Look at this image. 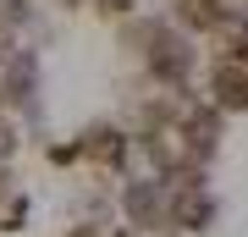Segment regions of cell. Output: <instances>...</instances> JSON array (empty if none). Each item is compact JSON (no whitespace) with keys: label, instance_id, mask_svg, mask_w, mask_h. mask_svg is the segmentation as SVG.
Returning <instances> with one entry per match:
<instances>
[{"label":"cell","instance_id":"obj_4","mask_svg":"<svg viewBox=\"0 0 248 237\" xmlns=\"http://www.w3.org/2000/svg\"><path fill=\"white\" fill-rule=\"evenodd\" d=\"M215 215H221V204H215L210 182H204V188H171V232L199 237V232L215 226Z\"/></svg>","mask_w":248,"mask_h":237},{"label":"cell","instance_id":"obj_9","mask_svg":"<svg viewBox=\"0 0 248 237\" xmlns=\"http://www.w3.org/2000/svg\"><path fill=\"white\" fill-rule=\"evenodd\" d=\"M28 11H33L28 0H0V28H22V22H28Z\"/></svg>","mask_w":248,"mask_h":237},{"label":"cell","instance_id":"obj_1","mask_svg":"<svg viewBox=\"0 0 248 237\" xmlns=\"http://www.w3.org/2000/svg\"><path fill=\"white\" fill-rule=\"evenodd\" d=\"M116 210L138 232H171V188L160 176H127L116 188Z\"/></svg>","mask_w":248,"mask_h":237},{"label":"cell","instance_id":"obj_3","mask_svg":"<svg viewBox=\"0 0 248 237\" xmlns=\"http://www.w3.org/2000/svg\"><path fill=\"white\" fill-rule=\"evenodd\" d=\"M204 94H210V105L221 111V116L248 111V61H237V55H215L210 72H204Z\"/></svg>","mask_w":248,"mask_h":237},{"label":"cell","instance_id":"obj_12","mask_svg":"<svg viewBox=\"0 0 248 237\" xmlns=\"http://www.w3.org/2000/svg\"><path fill=\"white\" fill-rule=\"evenodd\" d=\"M0 116H6V94H0Z\"/></svg>","mask_w":248,"mask_h":237},{"label":"cell","instance_id":"obj_2","mask_svg":"<svg viewBox=\"0 0 248 237\" xmlns=\"http://www.w3.org/2000/svg\"><path fill=\"white\" fill-rule=\"evenodd\" d=\"M143 66H149L155 83L187 88V78L199 72V50H193V39H187L182 28H160V39L149 44V55H143Z\"/></svg>","mask_w":248,"mask_h":237},{"label":"cell","instance_id":"obj_7","mask_svg":"<svg viewBox=\"0 0 248 237\" xmlns=\"http://www.w3.org/2000/svg\"><path fill=\"white\" fill-rule=\"evenodd\" d=\"M0 94H6V105L22 111V116L39 111V55H33V50H22L17 61L0 72Z\"/></svg>","mask_w":248,"mask_h":237},{"label":"cell","instance_id":"obj_5","mask_svg":"<svg viewBox=\"0 0 248 237\" xmlns=\"http://www.w3.org/2000/svg\"><path fill=\"white\" fill-rule=\"evenodd\" d=\"M83 160L99 171H127V160H133V132H122V127H110V122H99L83 132Z\"/></svg>","mask_w":248,"mask_h":237},{"label":"cell","instance_id":"obj_13","mask_svg":"<svg viewBox=\"0 0 248 237\" xmlns=\"http://www.w3.org/2000/svg\"><path fill=\"white\" fill-rule=\"evenodd\" d=\"M66 6H72V0H61V11H66Z\"/></svg>","mask_w":248,"mask_h":237},{"label":"cell","instance_id":"obj_6","mask_svg":"<svg viewBox=\"0 0 248 237\" xmlns=\"http://www.w3.org/2000/svg\"><path fill=\"white\" fill-rule=\"evenodd\" d=\"M177 132H182L187 149H193L204 166H210L215 149H221V111H215L210 99H199V105H187V111H182V127H177Z\"/></svg>","mask_w":248,"mask_h":237},{"label":"cell","instance_id":"obj_8","mask_svg":"<svg viewBox=\"0 0 248 237\" xmlns=\"http://www.w3.org/2000/svg\"><path fill=\"white\" fill-rule=\"evenodd\" d=\"M28 226V193L0 171V232H22Z\"/></svg>","mask_w":248,"mask_h":237},{"label":"cell","instance_id":"obj_11","mask_svg":"<svg viewBox=\"0 0 248 237\" xmlns=\"http://www.w3.org/2000/svg\"><path fill=\"white\" fill-rule=\"evenodd\" d=\"M155 237H182V232H155Z\"/></svg>","mask_w":248,"mask_h":237},{"label":"cell","instance_id":"obj_10","mask_svg":"<svg viewBox=\"0 0 248 237\" xmlns=\"http://www.w3.org/2000/svg\"><path fill=\"white\" fill-rule=\"evenodd\" d=\"M99 6V17H127L133 22V0H94Z\"/></svg>","mask_w":248,"mask_h":237}]
</instances>
